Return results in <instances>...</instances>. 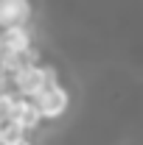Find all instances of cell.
Here are the masks:
<instances>
[{"mask_svg":"<svg viewBox=\"0 0 143 145\" xmlns=\"http://www.w3.org/2000/svg\"><path fill=\"white\" fill-rule=\"evenodd\" d=\"M34 103L39 109V114H42V120H56V117H62L65 112H68V103H70V98H68V89L65 87H45V89H39L34 95Z\"/></svg>","mask_w":143,"mask_h":145,"instance_id":"6da1fadb","label":"cell"},{"mask_svg":"<svg viewBox=\"0 0 143 145\" xmlns=\"http://www.w3.org/2000/svg\"><path fill=\"white\" fill-rule=\"evenodd\" d=\"M9 78H11V89L17 92V95H25V98H34L39 89L48 87L45 84V70H42L39 61L36 64H28V67H23L17 72H11Z\"/></svg>","mask_w":143,"mask_h":145,"instance_id":"7a4b0ae2","label":"cell"},{"mask_svg":"<svg viewBox=\"0 0 143 145\" xmlns=\"http://www.w3.org/2000/svg\"><path fill=\"white\" fill-rule=\"evenodd\" d=\"M31 20V0H0V28L25 25Z\"/></svg>","mask_w":143,"mask_h":145,"instance_id":"3957f363","label":"cell"},{"mask_svg":"<svg viewBox=\"0 0 143 145\" xmlns=\"http://www.w3.org/2000/svg\"><path fill=\"white\" fill-rule=\"evenodd\" d=\"M11 120H14L25 134H28V131H34V128L42 123V114H39V109H36L34 98L17 95V103H14V114H11Z\"/></svg>","mask_w":143,"mask_h":145,"instance_id":"277c9868","label":"cell"},{"mask_svg":"<svg viewBox=\"0 0 143 145\" xmlns=\"http://www.w3.org/2000/svg\"><path fill=\"white\" fill-rule=\"evenodd\" d=\"M36 61H39V56H36V50L31 45L28 48H20V50H3V56H0V72L11 75V72L23 70L28 64H36Z\"/></svg>","mask_w":143,"mask_h":145,"instance_id":"5b68a950","label":"cell"},{"mask_svg":"<svg viewBox=\"0 0 143 145\" xmlns=\"http://www.w3.org/2000/svg\"><path fill=\"white\" fill-rule=\"evenodd\" d=\"M0 42H3V50H20V48H28V45H31L28 22H25V25H9V28H0Z\"/></svg>","mask_w":143,"mask_h":145,"instance_id":"8992f818","label":"cell"},{"mask_svg":"<svg viewBox=\"0 0 143 145\" xmlns=\"http://www.w3.org/2000/svg\"><path fill=\"white\" fill-rule=\"evenodd\" d=\"M14 103H17V92H14V89L0 92V123L11 120V114H14Z\"/></svg>","mask_w":143,"mask_h":145,"instance_id":"52a82bcc","label":"cell"},{"mask_svg":"<svg viewBox=\"0 0 143 145\" xmlns=\"http://www.w3.org/2000/svg\"><path fill=\"white\" fill-rule=\"evenodd\" d=\"M25 131L14 123V120H6V123H0V145H11L17 137H23Z\"/></svg>","mask_w":143,"mask_h":145,"instance_id":"ba28073f","label":"cell"},{"mask_svg":"<svg viewBox=\"0 0 143 145\" xmlns=\"http://www.w3.org/2000/svg\"><path fill=\"white\" fill-rule=\"evenodd\" d=\"M11 145H31V140H28V137L23 134V137H17V140H14V142H11Z\"/></svg>","mask_w":143,"mask_h":145,"instance_id":"9c48e42d","label":"cell"},{"mask_svg":"<svg viewBox=\"0 0 143 145\" xmlns=\"http://www.w3.org/2000/svg\"><path fill=\"white\" fill-rule=\"evenodd\" d=\"M0 56H3V42H0Z\"/></svg>","mask_w":143,"mask_h":145,"instance_id":"30bf717a","label":"cell"}]
</instances>
